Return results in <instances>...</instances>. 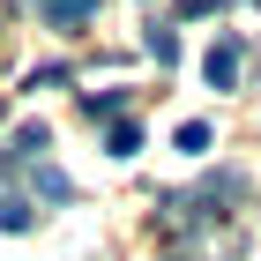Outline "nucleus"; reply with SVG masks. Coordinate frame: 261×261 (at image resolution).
Returning a JSON list of instances; mask_svg holds the SVG:
<instances>
[{"label":"nucleus","mask_w":261,"mask_h":261,"mask_svg":"<svg viewBox=\"0 0 261 261\" xmlns=\"http://www.w3.org/2000/svg\"><path fill=\"white\" fill-rule=\"evenodd\" d=\"M0 224L8 231H30V201H0Z\"/></svg>","instance_id":"1a4fd4ad"},{"label":"nucleus","mask_w":261,"mask_h":261,"mask_svg":"<svg viewBox=\"0 0 261 261\" xmlns=\"http://www.w3.org/2000/svg\"><path fill=\"white\" fill-rule=\"evenodd\" d=\"M105 149H112V157H135V149H142V135H135L127 120H112V135H105Z\"/></svg>","instance_id":"423d86ee"},{"label":"nucleus","mask_w":261,"mask_h":261,"mask_svg":"<svg viewBox=\"0 0 261 261\" xmlns=\"http://www.w3.org/2000/svg\"><path fill=\"white\" fill-rule=\"evenodd\" d=\"M0 120H8V105H0Z\"/></svg>","instance_id":"9b49d317"},{"label":"nucleus","mask_w":261,"mask_h":261,"mask_svg":"<svg viewBox=\"0 0 261 261\" xmlns=\"http://www.w3.org/2000/svg\"><path fill=\"white\" fill-rule=\"evenodd\" d=\"M149 53H157V67L179 60V30H164V22H149Z\"/></svg>","instance_id":"39448f33"},{"label":"nucleus","mask_w":261,"mask_h":261,"mask_svg":"<svg viewBox=\"0 0 261 261\" xmlns=\"http://www.w3.org/2000/svg\"><path fill=\"white\" fill-rule=\"evenodd\" d=\"M38 194H45V201H67V172H53V164H45V172H38Z\"/></svg>","instance_id":"6e6552de"},{"label":"nucleus","mask_w":261,"mask_h":261,"mask_svg":"<svg viewBox=\"0 0 261 261\" xmlns=\"http://www.w3.org/2000/svg\"><path fill=\"white\" fill-rule=\"evenodd\" d=\"M239 67H246V45H239V38H217L209 53H201V75H209V90H231V82H239Z\"/></svg>","instance_id":"f257e3e1"},{"label":"nucleus","mask_w":261,"mask_h":261,"mask_svg":"<svg viewBox=\"0 0 261 261\" xmlns=\"http://www.w3.org/2000/svg\"><path fill=\"white\" fill-rule=\"evenodd\" d=\"M179 15H187V22H201V15H217V0H179Z\"/></svg>","instance_id":"9d476101"},{"label":"nucleus","mask_w":261,"mask_h":261,"mask_svg":"<svg viewBox=\"0 0 261 261\" xmlns=\"http://www.w3.org/2000/svg\"><path fill=\"white\" fill-rule=\"evenodd\" d=\"M38 15L53 22V30H75L82 15H97V0H38Z\"/></svg>","instance_id":"7ed1b4c3"},{"label":"nucleus","mask_w":261,"mask_h":261,"mask_svg":"<svg viewBox=\"0 0 261 261\" xmlns=\"http://www.w3.org/2000/svg\"><path fill=\"white\" fill-rule=\"evenodd\" d=\"M172 261H187V254H172Z\"/></svg>","instance_id":"f8f14e48"},{"label":"nucleus","mask_w":261,"mask_h":261,"mask_svg":"<svg viewBox=\"0 0 261 261\" xmlns=\"http://www.w3.org/2000/svg\"><path fill=\"white\" fill-rule=\"evenodd\" d=\"M179 149H187V157H201V149H209V127L187 120V127H179Z\"/></svg>","instance_id":"0eeeda50"},{"label":"nucleus","mask_w":261,"mask_h":261,"mask_svg":"<svg viewBox=\"0 0 261 261\" xmlns=\"http://www.w3.org/2000/svg\"><path fill=\"white\" fill-rule=\"evenodd\" d=\"M82 112H90V120H120L127 97H120V90H90V97H82Z\"/></svg>","instance_id":"20e7f679"},{"label":"nucleus","mask_w":261,"mask_h":261,"mask_svg":"<svg viewBox=\"0 0 261 261\" xmlns=\"http://www.w3.org/2000/svg\"><path fill=\"white\" fill-rule=\"evenodd\" d=\"M45 149H53V135H45V127H15V142L0 149V164H30V157H45Z\"/></svg>","instance_id":"f03ea898"}]
</instances>
